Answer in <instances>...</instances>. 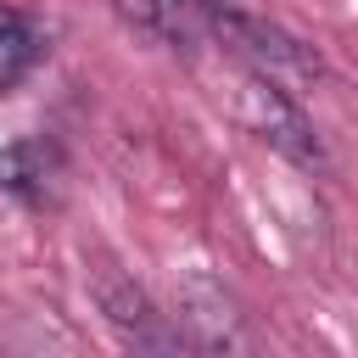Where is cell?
<instances>
[{"label":"cell","instance_id":"4","mask_svg":"<svg viewBox=\"0 0 358 358\" xmlns=\"http://www.w3.org/2000/svg\"><path fill=\"white\" fill-rule=\"evenodd\" d=\"M179 324L196 347L207 352H235L246 347V319L235 313V296L213 280V274H185L179 285Z\"/></svg>","mask_w":358,"mask_h":358},{"label":"cell","instance_id":"2","mask_svg":"<svg viewBox=\"0 0 358 358\" xmlns=\"http://www.w3.org/2000/svg\"><path fill=\"white\" fill-rule=\"evenodd\" d=\"M213 34H218L229 50H241L252 67L274 73V78H302V84L324 78L319 50H313V45H302L296 34H285V28L263 22V17H246V11H224V6H218V11H213Z\"/></svg>","mask_w":358,"mask_h":358},{"label":"cell","instance_id":"6","mask_svg":"<svg viewBox=\"0 0 358 358\" xmlns=\"http://www.w3.org/2000/svg\"><path fill=\"white\" fill-rule=\"evenodd\" d=\"M213 11H218V0H151V17H157L173 39H190L196 22L213 28Z\"/></svg>","mask_w":358,"mask_h":358},{"label":"cell","instance_id":"3","mask_svg":"<svg viewBox=\"0 0 358 358\" xmlns=\"http://www.w3.org/2000/svg\"><path fill=\"white\" fill-rule=\"evenodd\" d=\"M95 302H101L106 324H112L123 341H134V347L173 352V347H185V341H190L185 330H168V324H162V313L151 308V296H145L134 280H123V274H112V268H101V274H95Z\"/></svg>","mask_w":358,"mask_h":358},{"label":"cell","instance_id":"5","mask_svg":"<svg viewBox=\"0 0 358 358\" xmlns=\"http://www.w3.org/2000/svg\"><path fill=\"white\" fill-rule=\"evenodd\" d=\"M34 50H39V45H34V28H28L17 11H6V6H0V90H6V84H17V78L28 73Z\"/></svg>","mask_w":358,"mask_h":358},{"label":"cell","instance_id":"1","mask_svg":"<svg viewBox=\"0 0 358 358\" xmlns=\"http://www.w3.org/2000/svg\"><path fill=\"white\" fill-rule=\"evenodd\" d=\"M235 112H241V123L263 140V145H274L280 157H291L296 168H330V157H324V140L313 134V123H308V112L291 101V90L274 78V73H263V67H252L246 78H241V90H235Z\"/></svg>","mask_w":358,"mask_h":358}]
</instances>
